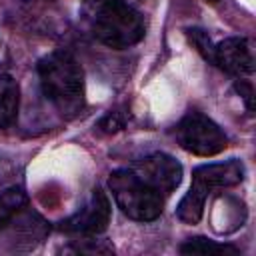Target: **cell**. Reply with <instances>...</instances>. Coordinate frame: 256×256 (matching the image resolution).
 Instances as JSON below:
<instances>
[{
	"label": "cell",
	"instance_id": "cell-3",
	"mask_svg": "<svg viewBox=\"0 0 256 256\" xmlns=\"http://www.w3.org/2000/svg\"><path fill=\"white\" fill-rule=\"evenodd\" d=\"M108 188L118 208L132 220L150 222L162 214L164 198L144 184L134 170H114L108 178Z\"/></svg>",
	"mask_w": 256,
	"mask_h": 256
},
{
	"label": "cell",
	"instance_id": "cell-16",
	"mask_svg": "<svg viewBox=\"0 0 256 256\" xmlns=\"http://www.w3.org/2000/svg\"><path fill=\"white\" fill-rule=\"evenodd\" d=\"M210 2H216V0H210Z\"/></svg>",
	"mask_w": 256,
	"mask_h": 256
},
{
	"label": "cell",
	"instance_id": "cell-12",
	"mask_svg": "<svg viewBox=\"0 0 256 256\" xmlns=\"http://www.w3.org/2000/svg\"><path fill=\"white\" fill-rule=\"evenodd\" d=\"M180 252L182 254H208V256H212V254H238V248L232 244H220L216 240L196 236V238L186 240L180 246Z\"/></svg>",
	"mask_w": 256,
	"mask_h": 256
},
{
	"label": "cell",
	"instance_id": "cell-15",
	"mask_svg": "<svg viewBox=\"0 0 256 256\" xmlns=\"http://www.w3.org/2000/svg\"><path fill=\"white\" fill-rule=\"evenodd\" d=\"M236 90L240 92V96H244L246 106L252 110V86L248 82H236Z\"/></svg>",
	"mask_w": 256,
	"mask_h": 256
},
{
	"label": "cell",
	"instance_id": "cell-14",
	"mask_svg": "<svg viewBox=\"0 0 256 256\" xmlns=\"http://www.w3.org/2000/svg\"><path fill=\"white\" fill-rule=\"evenodd\" d=\"M122 124H124V120L120 118V114L118 112H108L102 120H100V124H98V128L102 130V132H116V130H120L122 128Z\"/></svg>",
	"mask_w": 256,
	"mask_h": 256
},
{
	"label": "cell",
	"instance_id": "cell-1",
	"mask_svg": "<svg viewBox=\"0 0 256 256\" xmlns=\"http://www.w3.org/2000/svg\"><path fill=\"white\" fill-rule=\"evenodd\" d=\"M82 18L98 42L116 50L138 44L146 34L142 14L124 0H86Z\"/></svg>",
	"mask_w": 256,
	"mask_h": 256
},
{
	"label": "cell",
	"instance_id": "cell-13",
	"mask_svg": "<svg viewBox=\"0 0 256 256\" xmlns=\"http://www.w3.org/2000/svg\"><path fill=\"white\" fill-rule=\"evenodd\" d=\"M186 32H188L190 42L196 46V50H198L206 60L214 62V44H212L210 36H208L204 30H200V28H190V30H186Z\"/></svg>",
	"mask_w": 256,
	"mask_h": 256
},
{
	"label": "cell",
	"instance_id": "cell-11",
	"mask_svg": "<svg viewBox=\"0 0 256 256\" xmlns=\"http://www.w3.org/2000/svg\"><path fill=\"white\" fill-rule=\"evenodd\" d=\"M28 206V196L22 188H8L0 192V230L24 208Z\"/></svg>",
	"mask_w": 256,
	"mask_h": 256
},
{
	"label": "cell",
	"instance_id": "cell-5",
	"mask_svg": "<svg viewBox=\"0 0 256 256\" xmlns=\"http://www.w3.org/2000/svg\"><path fill=\"white\" fill-rule=\"evenodd\" d=\"M134 172L144 184H148L160 196L174 192L178 188V184L182 182L180 162L168 154H162V152H154V154L142 158L134 166Z\"/></svg>",
	"mask_w": 256,
	"mask_h": 256
},
{
	"label": "cell",
	"instance_id": "cell-8",
	"mask_svg": "<svg viewBox=\"0 0 256 256\" xmlns=\"http://www.w3.org/2000/svg\"><path fill=\"white\" fill-rule=\"evenodd\" d=\"M192 180L200 182L204 188H226L236 186L244 180V166L240 160L232 158L228 162H214V164H202L194 170Z\"/></svg>",
	"mask_w": 256,
	"mask_h": 256
},
{
	"label": "cell",
	"instance_id": "cell-9",
	"mask_svg": "<svg viewBox=\"0 0 256 256\" xmlns=\"http://www.w3.org/2000/svg\"><path fill=\"white\" fill-rule=\"evenodd\" d=\"M18 106H20V90L16 80L0 72V128H8L14 124L18 116Z\"/></svg>",
	"mask_w": 256,
	"mask_h": 256
},
{
	"label": "cell",
	"instance_id": "cell-10",
	"mask_svg": "<svg viewBox=\"0 0 256 256\" xmlns=\"http://www.w3.org/2000/svg\"><path fill=\"white\" fill-rule=\"evenodd\" d=\"M208 194H210V190H206L202 184L192 180L190 190L186 192V196L178 204V210H176L178 218L182 222H186V224H196L204 214V206H206Z\"/></svg>",
	"mask_w": 256,
	"mask_h": 256
},
{
	"label": "cell",
	"instance_id": "cell-4",
	"mask_svg": "<svg viewBox=\"0 0 256 256\" xmlns=\"http://www.w3.org/2000/svg\"><path fill=\"white\" fill-rule=\"evenodd\" d=\"M174 132L178 144L196 156H216L228 146V136L224 130L198 110L186 112L176 124Z\"/></svg>",
	"mask_w": 256,
	"mask_h": 256
},
{
	"label": "cell",
	"instance_id": "cell-6",
	"mask_svg": "<svg viewBox=\"0 0 256 256\" xmlns=\"http://www.w3.org/2000/svg\"><path fill=\"white\" fill-rule=\"evenodd\" d=\"M110 222V200L102 188L92 190L90 200L86 202L84 208H80L72 218H68L62 228L70 234L78 236H96L106 230Z\"/></svg>",
	"mask_w": 256,
	"mask_h": 256
},
{
	"label": "cell",
	"instance_id": "cell-2",
	"mask_svg": "<svg viewBox=\"0 0 256 256\" xmlns=\"http://www.w3.org/2000/svg\"><path fill=\"white\" fill-rule=\"evenodd\" d=\"M38 78L46 100L62 114L76 116L84 106V74L78 60L56 50L38 62Z\"/></svg>",
	"mask_w": 256,
	"mask_h": 256
},
{
	"label": "cell",
	"instance_id": "cell-7",
	"mask_svg": "<svg viewBox=\"0 0 256 256\" xmlns=\"http://www.w3.org/2000/svg\"><path fill=\"white\" fill-rule=\"evenodd\" d=\"M216 66H220L224 72L232 74V76H246L252 74L254 70V52H252V44L246 38L240 36H232L226 38L222 42H218L214 46V62Z\"/></svg>",
	"mask_w": 256,
	"mask_h": 256
}]
</instances>
